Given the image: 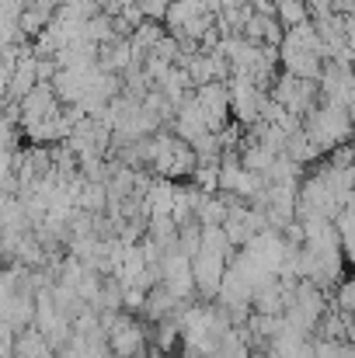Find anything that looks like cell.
Masks as SVG:
<instances>
[{"label":"cell","instance_id":"3957f363","mask_svg":"<svg viewBox=\"0 0 355 358\" xmlns=\"http://www.w3.org/2000/svg\"><path fill=\"white\" fill-rule=\"evenodd\" d=\"M14 358H56V352L46 341V334L32 324V327L18 331V338H14Z\"/></svg>","mask_w":355,"mask_h":358},{"label":"cell","instance_id":"7a4b0ae2","mask_svg":"<svg viewBox=\"0 0 355 358\" xmlns=\"http://www.w3.org/2000/svg\"><path fill=\"white\" fill-rule=\"evenodd\" d=\"M227 261L223 254L216 250H199L192 254V278H195V292L206 296V299H216L220 285H223V275H227Z\"/></svg>","mask_w":355,"mask_h":358},{"label":"cell","instance_id":"6da1fadb","mask_svg":"<svg viewBox=\"0 0 355 358\" xmlns=\"http://www.w3.org/2000/svg\"><path fill=\"white\" fill-rule=\"evenodd\" d=\"M160 285L178 299V303H185L192 292H195V278H192V257L185 254V250H164V257H160Z\"/></svg>","mask_w":355,"mask_h":358},{"label":"cell","instance_id":"277c9868","mask_svg":"<svg viewBox=\"0 0 355 358\" xmlns=\"http://www.w3.org/2000/svg\"><path fill=\"white\" fill-rule=\"evenodd\" d=\"M338 310L349 313V317L355 313V278H349V282L338 285Z\"/></svg>","mask_w":355,"mask_h":358}]
</instances>
